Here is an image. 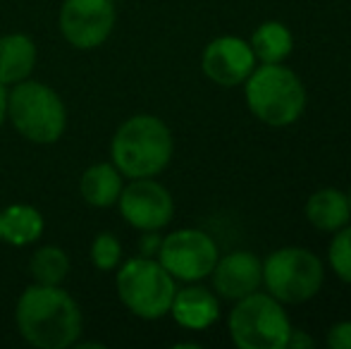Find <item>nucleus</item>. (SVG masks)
<instances>
[{
  "instance_id": "obj_1",
  "label": "nucleus",
  "mask_w": 351,
  "mask_h": 349,
  "mask_svg": "<svg viewBox=\"0 0 351 349\" xmlns=\"http://www.w3.org/2000/svg\"><path fill=\"white\" fill-rule=\"evenodd\" d=\"M14 323L24 340L38 349H67L82 335V309L60 285L34 282L22 292Z\"/></svg>"
},
{
  "instance_id": "obj_2",
  "label": "nucleus",
  "mask_w": 351,
  "mask_h": 349,
  "mask_svg": "<svg viewBox=\"0 0 351 349\" xmlns=\"http://www.w3.org/2000/svg\"><path fill=\"white\" fill-rule=\"evenodd\" d=\"M175 151L172 132L160 117L134 115L117 127L110 144L112 165L122 177L139 180V177H156L167 168Z\"/></svg>"
},
{
  "instance_id": "obj_3",
  "label": "nucleus",
  "mask_w": 351,
  "mask_h": 349,
  "mask_svg": "<svg viewBox=\"0 0 351 349\" xmlns=\"http://www.w3.org/2000/svg\"><path fill=\"white\" fill-rule=\"evenodd\" d=\"M246 106L268 127H289L304 115L306 88L294 70L282 62H261L244 82Z\"/></svg>"
},
{
  "instance_id": "obj_4",
  "label": "nucleus",
  "mask_w": 351,
  "mask_h": 349,
  "mask_svg": "<svg viewBox=\"0 0 351 349\" xmlns=\"http://www.w3.org/2000/svg\"><path fill=\"white\" fill-rule=\"evenodd\" d=\"M8 117L32 144H56L67 127V108L56 88L22 80L8 91Z\"/></svg>"
},
{
  "instance_id": "obj_5",
  "label": "nucleus",
  "mask_w": 351,
  "mask_h": 349,
  "mask_svg": "<svg viewBox=\"0 0 351 349\" xmlns=\"http://www.w3.org/2000/svg\"><path fill=\"white\" fill-rule=\"evenodd\" d=\"M230 337L239 349H285L291 323L285 304L268 292H251L237 299L230 313Z\"/></svg>"
},
{
  "instance_id": "obj_6",
  "label": "nucleus",
  "mask_w": 351,
  "mask_h": 349,
  "mask_svg": "<svg viewBox=\"0 0 351 349\" xmlns=\"http://www.w3.org/2000/svg\"><path fill=\"white\" fill-rule=\"evenodd\" d=\"M177 280L153 256H136L117 270V297L134 316L158 321L170 313Z\"/></svg>"
},
{
  "instance_id": "obj_7",
  "label": "nucleus",
  "mask_w": 351,
  "mask_h": 349,
  "mask_svg": "<svg viewBox=\"0 0 351 349\" xmlns=\"http://www.w3.org/2000/svg\"><path fill=\"white\" fill-rule=\"evenodd\" d=\"M325 280L323 261L311 249L282 247L263 261V285L282 304H304L320 292Z\"/></svg>"
},
{
  "instance_id": "obj_8",
  "label": "nucleus",
  "mask_w": 351,
  "mask_h": 349,
  "mask_svg": "<svg viewBox=\"0 0 351 349\" xmlns=\"http://www.w3.org/2000/svg\"><path fill=\"white\" fill-rule=\"evenodd\" d=\"M217 256L220 252L213 237L196 228L175 230L162 239L158 249V261L162 263V268L182 282H199L208 278Z\"/></svg>"
},
{
  "instance_id": "obj_9",
  "label": "nucleus",
  "mask_w": 351,
  "mask_h": 349,
  "mask_svg": "<svg viewBox=\"0 0 351 349\" xmlns=\"http://www.w3.org/2000/svg\"><path fill=\"white\" fill-rule=\"evenodd\" d=\"M112 0H65L60 8V32L79 51H91L108 41L115 29Z\"/></svg>"
},
{
  "instance_id": "obj_10",
  "label": "nucleus",
  "mask_w": 351,
  "mask_h": 349,
  "mask_svg": "<svg viewBox=\"0 0 351 349\" xmlns=\"http://www.w3.org/2000/svg\"><path fill=\"white\" fill-rule=\"evenodd\" d=\"M117 204H120L122 218L141 232H158L175 215L172 194L153 177H139L122 186Z\"/></svg>"
},
{
  "instance_id": "obj_11",
  "label": "nucleus",
  "mask_w": 351,
  "mask_h": 349,
  "mask_svg": "<svg viewBox=\"0 0 351 349\" xmlns=\"http://www.w3.org/2000/svg\"><path fill=\"white\" fill-rule=\"evenodd\" d=\"M251 43L239 36H217L206 46L201 67L204 75L217 86H239L256 70Z\"/></svg>"
},
{
  "instance_id": "obj_12",
  "label": "nucleus",
  "mask_w": 351,
  "mask_h": 349,
  "mask_svg": "<svg viewBox=\"0 0 351 349\" xmlns=\"http://www.w3.org/2000/svg\"><path fill=\"white\" fill-rule=\"evenodd\" d=\"M210 278L217 297L237 302L263 285V261L254 252H230L217 256Z\"/></svg>"
},
{
  "instance_id": "obj_13",
  "label": "nucleus",
  "mask_w": 351,
  "mask_h": 349,
  "mask_svg": "<svg viewBox=\"0 0 351 349\" xmlns=\"http://www.w3.org/2000/svg\"><path fill=\"white\" fill-rule=\"evenodd\" d=\"M170 313L186 330H206L220 318V297L201 285H189L175 292Z\"/></svg>"
},
{
  "instance_id": "obj_14",
  "label": "nucleus",
  "mask_w": 351,
  "mask_h": 349,
  "mask_svg": "<svg viewBox=\"0 0 351 349\" xmlns=\"http://www.w3.org/2000/svg\"><path fill=\"white\" fill-rule=\"evenodd\" d=\"M36 43L27 34H8L0 36V84L12 86L29 75L36 67Z\"/></svg>"
},
{
  "instance_id": "obj_15",
  "label": "nucleus",
  "mask_w": 351,
  "mask_h": 349,
  "mask_svg": "<svg viewBox=\"0 0 351 349\" xmlns=\"http://www.w3.org/2000/svg\"><path fill=\"white\" fill-rule=\"evenodd\" d=\"M306 218L323 232H337L351 220L349 196L332 186L313 191L306 201Z\"/></svg>"
},
{
  "instance_id": "obj_16",
  "label": "nucleus",
  "mask_w": 351,
  "mask_h": 349,
  "mask_svg": "<svg viewBox=\"0 0 351 349\" xmlns=\"http://www.w3.org/2000/svg\"><path fill=\"white\" fill-rule=\"evenodd\" d=\"M122 173L112 163H96L86 168L79 180L82 199L93 208H108L115 206L122 194Z\"/></svg>"
},
{
  "instance_id": "obj_17",
  "label": "nucleus",
  "mask_w": 351,
  "mask_h": 349,
  "mask_svg": "<svg viewBox=\"0 0 351 349\" xmlns=\"http://www.w3.org/2000/svg\"><path fill=\"white\" fill-rule=\"evenodd\" d=\"M43 215L29 204H12L0 213V239L12 247L34 244L43 234Z\"/></svg>"
},
{
  "instance_id": "obj_18",
  "label": "nucleus",
  "mask_w": 351,
  "mask_h": 349,
  "mask_svg": "<svg viewBox=\"0 0 351 349\" xmlns=\"http://www.w3.org/2000/svg\"><path fill=\"white\" fill-rule=\"evenodd\" d=\"M251 51L258 62H285L294 48V36L282 22H263L251 36Z\"/></svg>"
},
{
  "instance_id": "obj_19",
  "label": "nucleus",
  "mask_w": 351,
  "mask_h": 349,
  "mask_svg": "<svg viewBox=\"0 0 351 349\" xmlns=\"http://www.w3.org/2000/svg\"><path fill=\"white\" fill-rule=\"evenodd\" d=\"M29 273L38 285H62V280L70 273V258L60 247L48 244L34 252L29 261Z\"/></svg>"
},
{
  "instance_id": "obj_20",
  "label": "nucleus",
  "mask_w": 351,
  "mask_h": 349,
  "mask_svg": "<svg viewBox=\"0 0 351 349\" xmlns=\"http://www.w3.org/2000/svg\"><path fill=\"white\" fill-rule=\"evenodd\" d=\"M328 261L330 268L335 270L339 280H344L347 285H351V228L344 225L335 232L332 242L328 249Z\"/></svg>"
},
{
  "instance_id": "obj_21",
  "label": "nucleus",
  "mask_w": 351,
  "mask_h": 349,
  "mask_svg": "<svg viewBox=\"0 0 351 349\" xmlns=\"http://www.w3.org/2000/svg\"><path fill=\"white\" fill-rule=\"evenodd\" d=\"M122 261V244L112 232H101L91 242V263L93 268L110 273Z\"/></svg>"
},
{
  "instance_id": "obj_22",
  "label": "nucleus",
  "mask_w": 351,
  "mask_h": 349,
  "mask_svg": "<svg viewBox=\"0 0 351 349\" xmlns=\"http://www.w3.org/2000/svg\"><path fill=\"white\" fill-rule=\"evenodd\" d=\"M328 347L332 349H351V321H339L328 330Z\"/></svg>"
},
{
  "instance_id": "obj_23",
  "label": "nucleus",
  "mask_w": 351,
  "mask_h": 349,
  "mask_svg": "<svg viewBox=\"0 0 351 349\" xmlns=\"http://www.w3.org/2000/svg\"><path fill=\"white\" fill-rule=\"evenodd\" d=\"M313 345H315V340L308 335V333H306V330H294V328H291L285 349H308Z\"/></svg>"
},
{
  "instance_id": "obj_24",
  "label": "nucleus",
  "mask_w": 351,
  "mask_h": 349,
  "mask_svg": "<svg viewBox=\"0 0 351 349\" xmlns=\"http://www.w3.org/2000/svg\"><path fill=\"white\" fill-rule=\"evenodd\" d=\"M160 242H162V239L158 237V234L148 232L146 237H143V242H141V254H143V256H153V254H158Z\"/></svg>"
},
{
  "instance_id": "obj_25",
  "label": "nucleus",
  "mask_w": 351,
  "mask_h": 349,
  "mask_svg": "<svg viewBox=\"0 0 351 349\" xmlns=\"http://www.w3.org/2000/svg\"><path fill=\"white\" fill-rule=\"evenodd\" d=\"M5 117H8V88H5V84H0V125H3Z\"/></svg>"
},
{
  "instance_id": "obj_26",
  "label": "nucleus",
  "mask_w": 351,
  "mask_h": 349,
  "mask_svg": "<svg viewBox=\"0 0 351 349\" xmlns=\"http://www.w3.org/2000/svg\"><path fill=\"white\" fill-rule=\"evenodd\" d=\"M347 196H349V208H351V191H349V194H347Z\"/></svg>"
}]
</instances>
